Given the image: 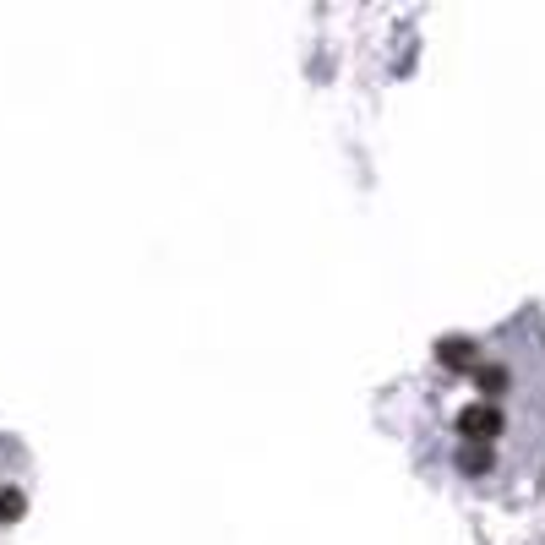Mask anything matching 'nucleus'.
I'll use <instances>...</instances> for the list:
<instances>
[{
    "instance_id": "nucleus-3",
    "label": "nucleus",
    "mask_w": 545,
    "mask_h": 545,
    "mask_svg": "<svg viewBox=\"0 0 545 545\" xmlns=\"http://www.w3.org/2000/svg\"><path fill=\"white\" fill-rule=\"evenodd\" d=\"M453 464H459V469H464V475H475V480H486V475H491V469H497V453H491V448H480V442H464V448H459V459H453Z\"/></svg>"
},
{
    "instance_id": "nucleus-4",
    "label": "nucleus",
    "mask_w": 545,
    "mask_h": 545,
    "mask_svg": "<svg viewBox=\"0 0 545 545\" xmlns=\"http://www.w3.org/2000/svg\"><path fill=\"white\" fill-rule=\"evenodd\" d=\"M475 382H480V393H491V399H497V393H508V382H513V377H508V366L480 360V366H475Z\"/></svg>"
},
{
    "instance_id": "nucleus-2",
    "label": "nucleus",
    "mask_w": 545,
    "mask_h": 545,
    "mask_svg": "<svg viewBox=\"0 0 545 545\" xmlns=\"http://www.w3.org/2000/svg\"><path fill=\"white\" fill-rule=\"evenodd\" d=\"M437 366H448V371H475V366H480V349H475V338H464V333H453V338H437Z\"/></svg>"
},
{
    "instance_id": "nucleus-1",
    "label": "nucleus",
    "mask_w": 545,
    "mask_h": 545,
    "mask_svg": "<svg viewBox=\"0 0 545 545\" xmlns=\"http://www.w3.org/2000/svg\"><path fill=\"white\" fill-rule=\"evenodd\" d=\"M502 431H508V415H502L491 399H475V404H464V409H459V437H464V442L491 448Z\"/></svg>"
},
{
    "instance_id": "nucleus-5",
    "label": "nucleus",
    "mask_w": 545,
    "mask_h": 545,
    "mask_svg": "<svg viewBox=\"0 0 545 545\" xmlns=\"http://www.w3.org/2000/svg\"><path fill=\"white\" fill-rule=\"evenodd\" d=\"M22 513H27V497L16 486H0V524H16Z\"/></svg>"
}]
</instances>
